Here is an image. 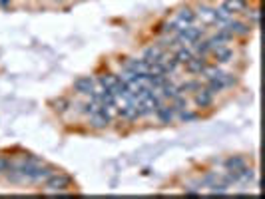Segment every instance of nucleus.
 I'll list each match as a JSON object with an SVG mask.
<instances>
[{
	"label": "nucleus",
	"instance_id": "obj_1",
	"mask_svg": "<svg viewBox=\"0 0 265 199\" xmlns=\"http://www.w3.org/2000/svg\"><path fill=\"white\" fill-rule=\"evenodd\" d=\"M72 177L68 174H62V172H56L48 181H44V189L42 193H48V195H64L70 191L72 187Z\"/></svg>",
	"mask_w": 265,
	"mask_h": 199
},
{
	"label": "nucleus",
	"instance_id": "obj_2",
	"mask_svg": "<svg viewBox=\"0 0 265 199\" xmlns=\"http://www.w3.org/2000/svg\"><path fill=\"white\" fill-rule=\"evenodd\" d=\"M94 86H96V82H94L92 76H80V78L74 82V92H76L78 96H90L92 90H94Z\"/></svg>",
	"mask_w": 265,
	"mask_h": 199
},
{
	"label": "nucleus",
	"instance_id": "obj_3",
	"mask_svg": "<svg viewBox=\"0 0 265 199\" xmlns=\"http://www.w3.org/2000/svg\"><path fill=\"white\" fill-rule=\"evenodd\" d=\"M223 28H227V32L231 36H247V34H251V26L249 24H245L241 20H233V18Z\"/></svg>",
	"mask_w": 265,
	"mask_h": 199
},
{
	"label": "nucleus",
	"instance_id": "obj_4",
	"mask_svg": "<svg viewBox=\"0 0 265 199\" xmlns=\"http://www.w3.org/2000/svg\"><path fill=\"white\" fill-rule=\"evenodd\" d=\"M118 116L126 122H136L140 118V110H138V104H132V102H126L122 108L118 106Z\"/></svg>",
	"mask_w": 265,
	"mask_h": 199
},
{
	"label": "nucleus",
	"instance_id": "obj_5",
	"mask_svg": "<svg viewBox=\"0 0 265 199\" xmlns=\"http://www.w3.org/2000/svg\"><path fill=\"white\" fill-rule=\"evenodd\" d=\"M193 22H195V12H193L190 6L182 8V10L178 12V18L173 20V24H175V28H178V30H182V28H186V26H190V24H193Z\"/></svg>",
	"mask_w": 265,
	"mask_h": 199
},
{
	"label": "nucleus",
	"instance_id": "obj_6",
	"mask_svg": "<svg viewBox=\"0 0 265 199\" xmlns=\"http://www.w3.org/2000/svg\"><path fill=\"white\" fill-rule=\"evenodd\" d=\"M214 94L208 90V88H199V90H195L193 92V104L197 106V108H210L212 104H214Z\"/></svg>",
	"mask_w": 265,
	"mask_h": 199
},
{
	"label": "nucleus",
	"instance_id": "obj_7",
	"mask_svg": "<svg viewBox=\"0 0 265 199\" xmlns=\"http://www.w3.org/2000/svg\"><path fill=\"white\" fill-rule=\"evenodd\" d=\"M154 116L158 118V122H160V124H171V122H173V118H175V110H173V106L160 104Z\"/></svg>",
	"mask_w": 265,
	"mask_h": 199
},
{
	"label": "nucleus",
	"instance_id": "obj_8",
	"mask_svg": "<svg viewBox=\"0 0 265 199\" xmlns=\"http://www.w3.org/2000/svg\"><path fill=\"white\" fill-rule=\"evenodd\" d=\"M158 64L164 68L166 74H175V72H178V68H180L178 60H175V56H171V54H168V52H164V54L160 56Z\"/></svg>",
	"mask_w": 265,
	"mask_h": 199
},
{
	"label": "nucleus",
	"instance_id": "obj_9",
	"mask_svg": "<svg viewBox=\"0 0 265 199\" xmlns=\"http://www.w3.org/2000/svg\"><path fill=\"white\" fill-rule=\"evenodd\" d=\"M195 18H199L205 26H212V24H216V22H217V18H216V8L205 6V4H199L197 12H195Z\"/></svg>",
	"mask_w": 265,
	"mask_h": 199
},
{
	"label": "nucleus",
	"instance_id": "obj_10",
	"mask_svg": "<svg viewBox=\"0 0 265 199\" xmlns=\"http://www.w3.org/2000/svg\"><path fill=\"white\" fill-rule=\"evenodd\" d=\"M212 54H214V58H216V64H229L233 60V50L227 44L214 48Z\"/></svg>",
	"mask_w": 265,
	"mask_h": 199
},
{
	"label": "nucleus",
	"instance_id": "obj_11",
	"mask_svg": "<svg viewBox=\"0 0 265 199\" xmlns=\"http://www.w3.org/2000/svg\"><path fill=\"white\" fill-rule=\"evenodd\" d=\"M229 14H241L247 10V0H223V4H221Z\"/></svg>",
	"mask_w": 265,
	"mask_h": 199
},
{
	"label": "nucleus",
	"instance_id": "obj_12",
	"mask_svg": "<svg viewBox=\"0 0 265 199\" xmlns=\"http://www.w3.org/2000/svg\"><path fill=\"white\" fill-rule=\"evenodd\" d=\"M245 165H247V159L243 155H229L223 161V167L227 169V172H240V169H243Z\"/></svg>",
	"mask_w": 265,
	"mask_h": 199
},
{
	"label": "nucleus",
	"instance_id": "obj_13",
	"mask_svg": "<svg viewBox=\"0 0 265 199\" xmlns=\"http://www.w3.org/2000/svg\"><path fill=\"white\" fill-rule=\"evenodd\" d=\"M205 66H208V62H205V56H193V58L186 64V70L190 74H199L201 76V72L205 70Z\"/></svg>",
	"mask_w": 265,
	"mask_h": 199
},
{
	"label": "nucleus",
	"instance_id": "obj_14",
	"mask_svg": "<svg viewBox=\"0 0 265 199\" xmlns=\"http://www.w3.org/2000/svg\"><path fill=\"white\" fill-rule=\"evenodd\" d=\"M110 124H112V120L106 116L102 110L96 111L94 116H90V128H94V130H106Z\"/></svg>",
	"mask_w": 265,
	"mask_h": 199
},
{
	"label": "nucleus",
	"instance_id": "obj_15",
	"mask_svg": "<svg viewBox=\"0 0 265 199\" xmlns=\"http://www.w3.org/2000/svg\"><path fill=\"white\" fill-rule=\"evenodd\" d=\"M175 60H178V64L180 66H186L192 58H193V52H192V48L190 46H180L178 50H175Z\"/></svg>",
	"mask_w": 265,
	"mask_h": 199
},
{
	"label": "nucleus",
	"instance_id": "obj_16",
	"mask_svg": "<svg viewBox=\"0 0 265 199\" xmlns=\"http://www.w3.org/2000/svg\"><path fill=\"white\" fill-rule=\"evenodd\" d=\"M164 52H166V50L160 48L158 44H156V46H148V48L144 50V60H148V62H158V58H160Z\"/></svg>",
	"mask_w": 265,
	"mask_h": 199
},
{
	"label": "nucleus",
	"instance_id": "obj_17",
	"mask_svg": "<svg viewBox=\"0 0 265 199\" xmlns=\"http://www.w3.org/2000/svg\"><path fill=\"white\" fill-rule=\"evenodd\" d=\"M50 106H52V110H54L56 113H64V111H68V110H70V100L60 96V98L50 100Z\"/></svg>",
	"mask_w": 265,
	"mask_h": 199
},
{
	"label": "nucleus",
	"instance_id": "obj_18",
	"mask_svg": "<svg viewBox=\"0 0 265 199\" xmlns=\"http://www.w3.org/2000/svg\"><path fill=\"white\" fill-rule=\"evenodd\" d=\"M205 88H208L214 96H217V94H221V92L225 90L221 78H210V80H205Z\"/></svg>",
	"mask_w": 265,
	"mask_h": 199
},
{
	"label": "nucleus",
	"instance_id": "obj_19",
	"mask_svg": "<svg viewBox=\"0 0 265 199\" xmlns=\"http://www.w3.org/2000/svg\"><path fill=\"white\" fill-rule=\"evenodd\" d=\"M118 80H120V76L118 74H112V72H108V74H104V76H100V86L102 88H106V90H112L116 84H118Z\"/></svg>",
	"mask_w": 265,
	"mask_h": 199
},
{
	"label": "nucleus",
	"instance_id": "obj_20",
	"mask_svg": "<svg viewBox=\"0 0 265 199\" xmlns=\"http://www.w3.org/2000/svg\"><path fill=\"white\" fill-rule=\"evenodd\" d=\"M180 94H188V92H195L201 88V80H188V82H182L180 84Z\"/></svg>",
	"mask_w": 265,
	"mask_h": 199
},
{
	"label": "nucleus",
	"instance_id": "obj_21",
	"mask_svg": "<svg viewBox=\"0 0 265 199\" xmlns=\"http://www.w3.org/2000/svg\"><path fill=\"white\" fill-rule=\"evenodd\" d=\"M178 118H180V122H193V120H197V111H192L190 108H186V110H180Z\"/></svg>",
	"mask_w": 265,
	"mask_h": 199
},
{
	"label": "nucleus",
	"instance_id": "obj_22",
	"mask_svg": "<svg viewBox=\"0 0 265 199\" xmlns=\"http://www.w3.org/2000/svg\"><path fill=\"white\" fill-rule=\"evenodd\" d=\"M245 16H247V20H249V24L255 28L257 24H259V8H251L249 12H245Z\"/></svg>",
	"mask_w": 265,
	"mask_h": 199
},
{
	"label": "nucleus",
	"instance_id": "obj_23",
	"mask_svg": "<svg viewBox=\"0 0 265 199\" xmlns=\"http://www.w3.org/2000/svg\"><path fill=\"white\" fill-rule=\"evenodd\" d=\"M10 167V159L6 155H0V176H4V172Z\"/></svg>",
	"mask_w": 265,
	"mask_h": 199
},
{
	"label": "nucleus",
	"instance_id": "obj_24",
	"mask_svg": "<svg viewBox=\"0 0 265 199\" xmlns=\"http://www.w3.org/2000/svg\"><path fill=\"white\" fill-rule=\"evenodd\" d=\"M8 2H10V0H0V6H4V8H6V6H8Z\"/></svg>",
	"mask_w": 265,
	"mask_h": 199
},
{
	"label": "nucleus",
	"instance_id": "obj_25",
	"mask_svg": "<svg viewBox=\"0 0 265 199\" xmlns=\"http://www.w3.org/2000/svg\"><path fill=\"white\" fill-rule=\"evenodd\" d=\"M52 2H56V4H60V2H64V0H52Z\"/></svg>",
	"mask_w": 265,
	"mask_h": 199
}]
</instances>
